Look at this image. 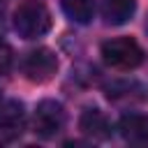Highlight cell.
Wrapping results in <instances>:
<instances>
[{"mask_svg":"<svg viewBox=\"0 0 148 148\" xmlns=\"http://www.w3.org/2000/svg\"><path fill=\"white\" fill-rule=\"evenodd\" d=\"M12 23H14V30L18 32V37L35 39L51 30V12L39 0H25L14 9Z\"/></svg>","mask_w":148,"mask_h":148,"instance_id":"obj_1","label":"cell"},{"mask_svg":"<svg viewBox=\"0 0 148 148\" xmlns=\"http://www.w3.org/2000/svg\"><path fill=\"white\" fill-rule=\"evenodd\" d=\"M102 58L109 67L134 69L143 62V49L132 37H116L102 44Z\"/></svg>","mask_w":148,"mask_h":148,"instance_id":"obj_2","label":"cell"},{"mask_svg":"<svg viewBox=\"0 0 148 148\" xmlns=\"http://www.w3.org/2000/svg\"><path fill=\"white\" fill-rule=\"evenodd\" d=\"M65 106L56 99H42L35 109V118H32V125H35V132L44 139H51L56 136L62 125H65Z\"/></svg>","mask_w":148,"mask_h":148,"instance_id":"obj_3","label":"cell"},{"mask_svg":"<svg viewBox=\"0 0 148 148\" xmlns=\"http://www.w3.org/2000/svg\"><path fill=\"white\" fill-rule=\"evenodd\" d=\"M58 69V58L51 49H35L23 58V74L30 81H49Z\"/></svg>","mask_w":148,"mask_h":148,"instance_id":"obj_4","label":"cell"},{"mask_svg":"<svg viewBox=\"0 0 148 148\" xmlns=\"http://www.w3.org/2000/svg\"><path fill=\"white\" fill-rule=\"evenodd\" d=\"M23 132V106L14 99H0V141H14Z\"/></svg>","mask_w":148,"mask_h":148,"instance_id":"obj_5","label":"cell"},{"mask_svg":"<svg viewBox=\"0 0 148 148\" xmlns=\"http://www.w3.org/2000/svg\"><path fill=\"white\" fill-rule=\"evenodd\" d=\"M79 130L92 139H106L111 134V125L99 109H86L79 118Z\"/></svg>","mask_w":148,"mask_h":148,"instance_id":"obj_6","label":"cell"},{"mask_svg":"<svg viewBox=\"0 0 148 148\" xmlns=\"http://www.w3.org/2000/svg\"><path fill=\"white\" fill-rule=\"evenodd\" d=\"M136 0H102V16L109 25H123L132 18Z\"/></svg>","mask_w":148,"mask_h":148,"instance_id":"obj_7","label":"cell"},{"mask_svg":"<svg viewBox=\"0 0 148 148\" xmlns=\"http://www.w3.org/2000/svg\"><path fill=\"white\" fill-rule=\"evenodd\" d=\"M118 130L127 141H148V116H139V113L123 116Z\"/></svg>","mask_w":148,"mask_h":148,"instance_id":"obj_8","label":"cell"},{"mask_svg":"<svg viewBox=\"0 0 148 148\" xmlns=\"http://www.w3.org/2000/svg\"><path fill=\"white\" fill-rule=\"evenodd\" d=\"M62 12L74 21V23H90L95 14V0H60Z\"/></svg>","mask_w":148,"mask_h":148,"instance_id":"obj_9","label":"cell"},{"mask_svg":"<svg viewBox=\"0 0 148 148\" xmlns=\"http://www.w3.org/2000/svg\"><path fill=\"white\" fill-rule=\"evenodd\" d=\"M12 60H14V56H12V49H9V44L0 42V74H5V72L12 67Z\"/></svg>","mask_w":148,"mask_h":148,"instance_id":"obj_10","label":"cell"},{"mask_svg":"<svg viewBox=\"0 0 148 148\" xmlns=\"http://www.w3.org/2000/svg\"><path fill=\"white\" fill-rule=\"evenodd\" d=\"M146 30H148V23H146Z\"/></svg>","mask_w":148,"mask_h":148,"instance_id":"obj_11","label":"cell"}]
</instances>
